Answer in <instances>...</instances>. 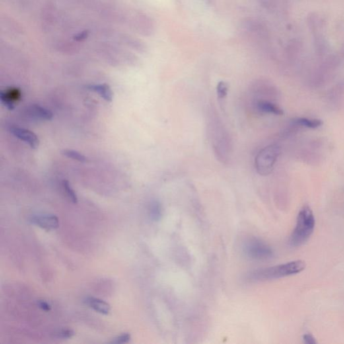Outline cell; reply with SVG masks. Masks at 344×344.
Wrapping results in <instances>:
<instances>
[{"label":"cell","instance_id":"1","mask_svg":"<svg viewBox=\"0 0 344 344\" xmlns=\"http://www.w3.org/2000/svg\"><path fill=\"white\" fill-rule=\"evenodd\" d=\"M315 219L310 206L304 205L298 214L295 228L290 238V244L299 247L305 244L314 232Z\"/></svg>","mask_w":344,"mask_h":344},{"label":"cell","instance_id":"2","mask_svg":"<svg viewBox=\"0 0 344 344\" xmlns=\"http://www.w3.org/2000/svg\"><path fill=\"white\" fill-rule=\"evenodd\" d=\"M306 267V263L302 260L290 261L275 266L257 270L250 275L251 281H262L281 279V278L290 277L301 273Z\"/></svg>","mask_w":344,"mask_h":344},{"label":"cell","instance_id":"3","mask_svg":"<svg viewBox=\"0 0 344 344\" xmlns=\"http://www.w3.org/2000/svg\"><path fill=\"white\" fill-rule=\"evenodd\" d=\"M211 134L216 155L222 162H226L230 158L231 151L230 136L220 121L212 122Z\"/></svg>","mask_w":344,"mask_h":344},{"label":"cell","instance_id":"4","mask_svg":"<svg viewBox=\"0 0 344 344\" xmlns=\"http://www.w3.org/2000/svg\"><path fill=\"white\" fill-rule=\"evenodd\" d=\"M281 147L273 144L261 149L255 160L257 172L261 176H267L273 172L276 162L281 155Z\"/></svg>","mask_w":344,"mask_h":344},{"label":"cell","instance_id":"5","mask_svg":"<svg viewBox=\"0 0 344 344\" xmlns=\"http://www.w3.org/2000/svg\"><path fill=\"white\" fill-rule=\"evenodd\" d=\"M242 248L246 256L253 260H266L273 255L271 247L256 238H248L245 241Z\"/></svg>","mask_w":344,"mask_h":344},{"label":"cell","instance_id":"6","mask_svg":"<svg viewBox=\"0 0 344 344\" xmlns=\"http://www.w3.org/2000/svg\"><path fill=\"white\" fill-rule=\"evenodd\" d=\"M29 221L32 224L48 232L57 230L59 226V219L56 216L46 214L32 215L30 218Z\"/></svg>","mask_w":344,"mask_h":344},{"label":"cell","instance_id":"7","mask_svg":"<svg viewBox=\"0 0 344 344\" xmlns=\"http://www.w3.org/2000/svg\"><path fill=\"white\" fill-rule=\"evenodd\" d=\"M10 132L18 139L28 144L30 147L36 149L39 147V139L36 134L29 130L20 127H12Z\"/></svg>","mask_w":344,"mask_h":344},{"label":"cell","instance_id":"8","mask_svg":"<svg viewBox=\"0 0 344 344\" xmlns=\"http://www.w3.org/2000/svg\"><path fill=\"white\" fill-rule=\"evenodd\" d=\"M21 97V90L17 88H8L0 94L2 104L10 110H14L15 108V103L19 101Z\"/></svg>","mask_w":344,"mask_h":344},{"label":"cell","instance_id":"9","mask_svg":"<svg viewBox=\"0 0 344 344\" xmlns=\"http://www.w3.org/2000/svg\"><path fill=\"white\" fill-rule=\"evenodd\" d=\"M256 108L260 112L267 113V114H273L275 115H282L284 114L283 110H282L277 105L270 101L264 100H259L257 101Z\"/></svg>","mask_w":344,"mask_h":344},{"label":"cell","instance_id":"10","mask_svg":"<svg viewBox=\"0 0 344 344\" xmlns=\"http://www.w3.org/2000/svg\"><path fill=\"white\" fill-rule=\"evenodd\" d=\"M85 302L90 308L101 314L108 315L110 312V304L104 300L94 297H88L86 298Z\"/></svg>","mask_w":344,"mask_h":344},{"label":"cell","instance_id":"11","mask_svg":"<svg viewBox=\"0 0 344 344\" xmlns=\"http://www.w3.org/2000/svg\"><path fill=\"white\" fill-rule=\"evenodd\" d=\"M29 110L32 117L41 119V120L50 121L53 117V113L51 110L39 105L33 104L30 107Z\"/></svg>","mask_w":344,"mask_h":344},{"label":"cell","instance_id":"12","mask_svg":"<svg viewBox=\"0 0 344 344\" xmlns=\"http://www.w3.org/2000/svg\"><path fill=\"white\" fill-rule=\"evenodd\" d=\"M88 88L92 91L96 92L106 102H112L113 92L108 84H97V85L90 86Z\"/></svg>","mask_w":344,"mask_h":344},{"label":"cell","instance_id":"13","mask_svg":"<svg viewBox=\"0 0 344 344\" xmlns=\"http://www.w3.org/2000/svg\"><path fill=\"white\" fill-rule=\"evenodd\" d=\"M294 124L308 129H317L323 125V121L319 119L298 118L293 121Z\"/></svg>","mask_w":344,"mask_h":344},{"label":"cell","instance_id":"14","mask_svg":"<svg viewBox=\"0 0 344 344\" xmlns=\"http://www.w3.org/2000/svg\"><path fill=\"white\" fill-rule=\"evenodd\" d=\"M149 215L150 219L154 221H158L162 215V206L158 201H153L150 203L149 207Z\"/></svg>","mask_w":344,"mask_h":344},{"label":"cell","instance_id":"15","mask_svg":"<svg viewBox=\"0 0 344 344\" xmlns=\"http://www.w3.org/2000/svg\"><path fill=\"white\" fill-rule=\"evenodd\" d=\"M62 186L68 199L74 204L78 203V199L77 195H76L74 189L72 188L70 183L67 180H64L62 182Z\"/></svg>","mask_w":344,"mask_h":344},{"label":"cell","instance_id":"16","mask_svg":"<svg viewBox=\"0 0 344 344\" xmlns=\"http://www.w3.org/2000/svg\"><path fill=\"white\" fill-rule=\"evenodd\" d=\"M62 154L68 158H71L72 160H76L80 162H87L88 160L85 156L82 155L80 152L75 151V150H63Z\"/></svg>","mask_w":344,"mask_h":344},{"label":"cell","instance_id":"17","mask_svg":"<svg viewBox=\"0 0 344 344\" xmlns=\"http://www.w3.org/2000/svg\"><path fill=\"white\" fill-rule=\"evenodd\" d=\"M228 91V84L224 82H220L219 84H217V98L220 101L225 100L226 96H227Z\"/></svg>","mask_w":344,"mask_h":344},{"label":"cell","instance_id":"18","mask_svg":"<svg viewBox=\"0 0 344 344\" xmlns=\"http://www.w3.org/2000/svg\"><path fill=\"white\" fill-rule=\"evenodd\" d=\"M130 339H131V335L126 333L117 337L116 338H114L111 341V343L117 344L126 343L129 342Z\"/></svg>","mask_w":344,"mask_h":344},{"label":"cell","instance_id":"19","mask_svg":"<svg viewBox=\"0 0 344 344\" xmlns=\"http://www.w3.org/2000/svg\"><path fill=\"white\" fill-rule=\"evenodd\" d=\"M57 335H58V336L61 337V338L68 339L71 338V337L73 336L74 332L73 331L71 330V329H63V330L59 331V332L57 333Z\"/></svg>","mask_w":344,"mask_h":344},{"label":"cell","instance_id":"20","mask_svg":"<svg viewBox=\"0 0 344 344\" xmlns=\"http://www.w3.org/2000/svg\"><path fill=\"white\" fill-rule=\"evenodd\" d=\"M37 304H38L39 308H41V310L45 311V312H48L51 310L50 304H49L48 302L45 301V300H39Z\"/></svg>","mask_w":344,"mask_h":344},{"label":"cell","instance_id":"21","mask_svg":"<svg viewBox=\"0 0 344 344\" xmlns=\"http://www.w3.org/2000/svg\"><path fill=\"white\" fill-rule=\"evenodd\" d=\"M302 339H303L304 342L305 343L315 344L317 343L316 339L313 337V335L309 334V333H308V334H304L303 337H302Z\"/></svg>","mask_w":344,"mask_h":344}]
</instances>
